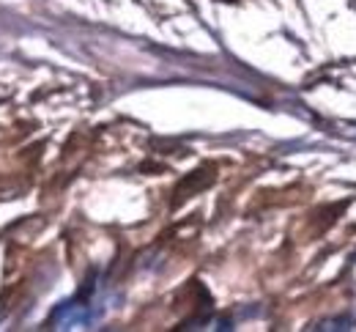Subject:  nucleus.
I'll return each instance as SVG.
<instances>
[{"label":"nucleus","mask_w":356,"mask_h":332,"mask_svg":"<svg viewBox=\"0 0 356 332\" xmlns=\"http://www.w3.org/2000/svg\"><path fill=\"white\" fill-rule=\"evenodd\" d=\"M93 319H96V310L86 302H63L49 316V324H55L58 330H72V327H88Z\"/></svg>","instance_id":"1"}]
</instances>
